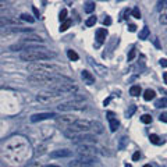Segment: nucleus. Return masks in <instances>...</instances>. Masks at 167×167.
I'll use <instances>...</instances> for the list:
<instances>
[{"mask_svg":"<svg viewBox=\"0 0 167 167\" xmlns=\"http://www.w3.org/2000/svg\"><path fill=\"white\" fill-rule=\"evenodd\" d=\"M71 141L77 145H91V143H96L98 139L94 134H75Z\"/></svg>","mask_w":167,"mask_h":167,"instance_id":"6","label":"nucleus"},{"mask_svg":"<svg viewBox=\"0 0 167 167\" xmlns=\"http://www.w3.org/2000/svg\"><path fill=\"white\" fill-rule=\"evenodd\" d=\"M28 71L32 74H41V75H61V67L52 63H32L28 65Z\"/></svg>","mask_w":167,"mask_h":167,"instance_id":"2","label":"nucleus"},{"mask_svg":"<svg viewBox=\"0 0 167 167\" xmlns=\"http://www.w3.org/2000/svg\"><path fill=\"white\" fill-rule=\"evenodd\" d=\"M96 21H98V20H96V17L92 16V17H89V18L86 20L85 24H86V27H94V25L96 24Z\"/></svg>","mask_w":167,"mask_h":167,"instance_id":"30","label":"nucleus"},{"mask_svg":"<svg viewBox=\"0 0 167 167\" xmlns=\"http://www.w3.org/2000/svg\"><path fill=\"white\" fill-rule=\"evenodd\" d=\"M124 167H131V164H125V166H124Z\"/></svg>","mask_w":167,"mask_h":167,"instance_id":"47","label":"nucleus"},{"mask_svg":"<svg viewBox=\"0 0 167 167\" xmlns=\"http://www.w3.org/2000/svg\"><path fill=\"white\" fill-rule=\"evenodd\" d=\"M43 167H60V166H56V164H48V166H43Z\"/></svg>","mask_w":167,"mask_h":167,"instance_id":"44","label":"nucleus"},{"mask_svg":"<svg viewBox=\"0 0 167 167\" xmlns=\"http://www.w3.org/2000/svg\"><path fill=\"white\" fill-rule=\"evenodd\" d=\"M77 152L78 155H84V156H96L99 153L98 149L94 148L92 145H78Z\"/></svg>","mask_w":167,"mask_h":167,"instance_id":"8","label":"nucleus"},{"mask_svg":"<svg viewBox=\"0 0 167 167\" xmlns=\"http://www.w3.org/2000/svg\"><path fill=\"white\" fill-rule=\"evenodd\" d=\"M13 24H17V20H11L7 17H0V28H6V27Z\"/></svg>","mask_w":167,"mask_h":167,"instance_id":"18","label":"nucleus"},{"mask_svg":"<svg viewBox=\"0 0 167 167\" xmlns=\"http://www.w3.org/2000/svg\"><path fill=\"white\" fill-rule=\"evenodd\" d=\"M141 121H142L143 124H151L152 122V116L151 114H143L142 117H141Z\"/></svg>","mask_w":167,"mask_h":167,"instance_id":"29","label":"nucleus"},{"mask_svg":"<svg viewBox=\"0 0 167 167\" xmlns=\"http://www.w3.org/2000/svg\"><path fill=\"white\" fill-rule=\"evenodd\" d=\"M159 21H160V24H162V25H167V10L164 13H162V14H160Z\"/></svg>","mask_w":167,"mask_h":167,"instance_id":"31","label":"nucleus"},{"mask_svg":"<svg viewBox=\"0 0 167 167\" xmlns=\"http://www.w3.org/2000/svg\"><path fill=\"white\" fill-rule=\"evenodd\" d=\"M71 24H73V21L71 20H65L64 22L61 24V27H60V32H65V31L71 27Z\"/></svg>","mask_w":167,"mask_h":167,"instance_id":"26","label":"nucleus"},{"mask_svg":"<svg viewBox=\"0 0 167 167\" xmlns=\"http://www.w3.org/2000/svg\"><path fill=\"white\" fill-rule=\"evenodd\" d=\"M135 56H137V52H135V49L130 50V53H128V61H132Z\"/></svg>","mask_w":167,"mask_h":167,"instance_id":"35","label":"nucleus"},{"mask_svg":"<svg viewBox=\"0 0 167 167\" xmlns=\"http://www.w3.org/2000/svg\"><path fill=\"white\" fill-rule=\"evenodd\" d=\"M68 156H71V152L68 149H59V151H53L50 153V157H53V159H56V157H68Z\"/></svg>","mask_w":167,"mask_h":167,"instance_id":"15","label":"nucleus"},{"mask_svg":"<svg viewBox=\"0 0 167 167\" xmlns=\"http://www.w3.org/2000/svg\"><path fill=\"white\" fill-rule=\"evenodd\" d=\"M155 91L153 89H146L145 92H143V99L145 100H152V99L155 98Z\"/></svg>","mask_w":167,"mask_h":167,"instance_id":"20","label":"nucleus"},{"mask_svg":"<svg viewBox=\"0 0 167 167\" xmlns=\"http://www.w3.org/2000/svg\"><path fill=\"white\" fill-rule=\"evenodd\" d=\"M143 167H152V166H151V164H145V166H143Z\"/></svg>","mask_w":167,"mask_h":167,"instance_id":"46","label":"nucleus"},{"mask_svg":"<svg viewBox=\"0 0 167 167\" xmlns=\"http://www.w3.org/2000/svg\"><path fill=\"white\" fill-rule=\"evenodd\" d=\"M160 65L167 67V60H166V59H160Z\"/></svg>","mask_w":167,"mask_h":167,"instance_id":"41","label":"nucleus"},{"mask_svg":"<svg viewBox=\"0 0 167 167\" xmlns=\"http://www.w3.org/2000/svg\"><path fill=\"white\" fill-rule=\"evenodd\" d=\"M32 42L38 43V42H43V39L41 36H38V35H25V36L21 38V43H24L27 46H31Z\"/></svg>","mask_w":167,"mask_h":167,"instance_id":"11","label":"nucleus"},{"mask_svg":"<svg viewBox=\"0 0 167 167\" xmlns=\"http://www.w3.org/2000/svg\"><path fill=\"white\" fill-rule=\"evenodd\" d=\"M103 24H105V25H110L111 24V18H110V17L106 16V18L103 20Z\"/></svg>","mask_w":167,"mask_h":167,"instance_id":"38","label":"nucleus"},{"mask_svg":"<svg viewBox=\"0 0 167 167\" xmlns=\"http://www.w3.org/2000/svg\"><path fill=\"white\" fill-rule=\"evenodd\" d=\"M127 145H128V138L127 137H121L120 138V143H118V149L120 151H124Z\"/></svg>","mask_w":167,"mask_h":167,"instance_id":"23","label":"nucleus"},{"mask_svg":"<svg viewBox=\"0 0 167 167\" xmlns=\"http://www.w3.org/2000/svg\"><path fill=\"white\" fill-rule=\"evenodd\" d=\"M139 157H141V153H139V152H135L134 155H132V160H134V162H137Z\"/></svg>","mask_w":167,"mask_h":167,"instance_id":"39","label":"nucleus"},{"mask_svg":"<svg viewBox=\"0 0 167 167\" xmlns=\"http://www.w3.org/2000/svg\"><path fill=\"white\" fill-rule=\"evenodd\" d=\"M81 78L84 79V82H85V84H88V85H92V84L95 82V77L89 73V71H86V70L81 71Z\"/></svg>","mask_w":167,"mask_h":167,"instance_id":"17","label":"nucleus"},{"mask_svg":"<svg viewBox=\"0 0 167 167\" xmlns=\"http://www.w3.org/2000/svg\"><path fill=\"white\" fill-rule=\"evenodd\" d=\"M21 18H22V20H24V21H28L29 24H32L33 21H35V20H33V18H32V17L29 16V14H25V13H24V14H21Z\"/></svg>","mask_w":167,"mask_h":167,"instance_id":"33","label":"nucleus"},{"mask_svg":"<svg viewBox=\"0 0 167 167\" xmlns=\"http://www.w3.org/2000/svg\"><path fill=\"white\" fill-rule=\"evenodd\" d=\"M159 120H160V121H163V122H167V113H162V114H160Z\"/></svg>","mask_w":167,"mask_h":167,"instance_id":"37","label":"nucleus"},{"mask_svg":"<svg viewBox=\"0 0 167 167\" xmlns=\"http://www.w3.org/2000/svg\"><path fill=\"white\" fill-rule=\"evenodd\" d=\"M56 113H36L31 116V121L32 122H38V121H43V120H49V118H57Z\"/></svg>","mask_w":167,"mask_h":167,"instance_id":"10","label":"nucleus"},{"mask_svg":"<svg viewBox=\"0 0 167 167\" xmlns=\"http://www.w3.org/2000/svg\"><path fill=\"white\" fill-rule=\"evenodd\" d=\"M91 131H94L95 134H103V125L99 121H92V128Z\"/></svg>","mask_w":167,"mask_h":167,"instance_id":"19","label":"nucleus"},{"mask_svg":"<svg viewBox=\"0 0 167 167\" xmlns=\"http://www.w3.org/2000/svg\"><path fill=\"white\" fill-rule=\"evenodd\" d=\"M109 102H110V98H109V99H106V100H105V102H103V105H105V106H106V105H107V103H109Z\"/></svg>","mask_w":167,"mask_h":167,"instance_id":"45","label":"nucleus"},{"mask_svg":"<svg viewBox=\"0 0 167 167\" xmlns=\"http://www.w3.org/2000/svg\"><path fill=\"white\" fill-rule=\"evenodd\" d=\"M130 94L132 95V96H139V95H141V86L139 85H132L130 88Z\"/></svg>","mask_w":167,"mask_h":167,"instance_id":"22","label":"nucleus"},{"mask_svg":"<svg viewBox=\"0 0 167 167\" xmlns=\"http://www.w3.org/2000/svg\"><path fill=\"white\" fill-rule=\"evenodd\" d=\"M107 120H109V125H110V131H111V132L117 131L118 125H120V122H118L117 117L114 116V113L109 111V113H107Z\"/></svg>","mask_w":167,"mask_h":167,"instance_id":"12","label":"nucleus"},{"mask_svg":"<svg viewBox=\"0 0 167 167\" xmlns=\"http://www.w3.org/2000/svg\"><path fill=\"white\" fill-rule=\"evenodd\" d=\"M128 29H130V32H135V31H137V25L131 24L130 27H128Z\"/></svg>","mask_w":167,"mask_h":167,"instance_id":"40","label":"nucleus"},{"mask_svg":"<svg viewBox=\"0 0 167 167\" xmlns=\"http://www.w3.org/2000/svg\"><path fill=\"white\" fill-rule=\"evenodd\" d=\"M75 120H77V118L71 117V116H61V117L57 118V121L60 122L61 125H65V128H68V127L71 125V124H73Z\"/></svg>","mask_w":167,"mask_h":167,"instance_id":"16","label":"nucleus"},{"mask_svg":"<svg viewBox=\"0 0 167 167\" xmlns=\"http://www.w3.org/2000/svg\"><path fill=\"white\" fill-rule=\"evenodd\" d=\"M67 56H68V59L70 60H73V61H77L78 59H79V57H78V54L75 53V52H74V50H67Z\"/></svg>","mask_w":167,"mask_h":167,"instance_id":"28","label":"nucleus"},{"mask_svg":"<svg viewBox=\"0 0 167 167\" xmlns=\"http://www.w3.org/2000/svg\"><path fill=\"white\" fill-rule=\"evenodd\" d=\"M163 79H164V84H167V73L163 74Z\"/></svg>","mask_w":167,"mask_h":167,"instance_id":"43","label":"nucleus"},{"mask_svg":"<svg viewBox=\"0 0 167 167\" xmlns=\"http://www.w3.org/2000/svg\"><path fill=\"white\" fill-rule=\"evenodd\" d=\"M132 17H134V18H137V20H139V18H141V11H139L138 7L132 8Z\"/></svg>","mask_w":167,"mask_h":167,"instance_id":"34","label":"nucleus"},{"mask_svg":"<svg viewBox=\"0 0 167 167\" xmlns=\"http://www.w3.org/2000/svg\"><path fill=\"white\" fill-rule=\"evenodd\" d=\"M106 38H107V29L99 28L98 31H96V42H98V46L102 45L103 42L106 41Z\"/></svg>","mask_w":167,"mask_h":167,"instance_id":"13","label":"nucleus"},{"mask_svg":"<svg viewBox=\"0 0 167 167\" xmlns=\"http://www.w3.org/2000/svg\"><path fill=\"white\" fill-rule=\"evenodd\" d=\"M149 139H151V142L153 143V145H160V143H163V141H160L159 135H156V134H151Z\"/></svg>","mask_w":167,"mask_h":167,"instance_id":"24","label":"nucleus"},{"mask_svg":"<svg viewBox=\"0 0 167 167\" xmlns=\"http://www.w3.org/2000/svg\"><path fill=\"white\" fill-rule=\"evenodd\" d=\"M95 6H96V4H95L94 1H86L85 3V13L91 14V13L95 10Z\"/></svg>","mask_w":167,"mask_h":167,"instance_id":"25","label":"nucleus"},{"mask_svg":"<svg viewBox=\"0 0 167 167\" xmlns=\"http://www.w3.org/2000/svg\"><path fill=\"white\" fill-rule=\"evenodd\" d=\"M135 110H137V106H131V107H130V110L127 111V117H131V116L135 113Z\"/></svg>","mask_w":167,"mask_h":167,"instance_id":"36","label":"nucleus"},{"mask_svg":"<svg viewBox=\"0 0 167 167\" xmlns=\"http://www.w3.org/2000/svg\"><path fill=\"white\" fill-rule=\"evenodd\" d=\"M155 106L157 107V109H164V107H167V98H162V99H159V100H156Z\"/></svg>","mask_w":167,"mask_h":167,"instance_id":"21","label":"nucleus"},{"mask_svg":"<svg viewBox=\"0 0 167 167\" xmlns=\"http://www.w3.org/2000/svg\"><path fill=\"white\" fill-rule=\"evenodd\" d=\"M56 56L54 52L46 49V48H39V46H27L20 53V59L22 61H31V63H39L42 60H49Z\"/></svg>","mask_w":167,"mask_h":167,"instance_id":"1","label":"nucleus"},{"mask_svg":"<svg viewBox=\"0 0 167 167\" xmlns=\"http://www.w3.org/2000/svg\"><path fill=\"white\" fill-rule=\"evenodd\" d=\"M92 128V121L89 120H75L71 125L67 128V131L74 132V134H84L85 131H91Z\"/></svg>","mask_w":167,"mask_h":167,"instance_id":"3","label":"nucleus"},{"mask_svg":"<svg viewBox=\"0 0 167 167\" xmlns=\"http://www.w3.org/2000/svg\"><path fill=\"white\" fill-rule=\"evenodd\" d=\"M78 162H81V163H84V164H88V166H91V164L96 163V162H98V159H96V156L78 155Z\"/></svg>","mask_w":167,"mask_h":167,"instance_id":"14","label":"nucleus"},{"mask_svg":"<svg viewBox=\"0 0 167 167\" xmlns=\"http://www.w3.org/2000/svg\"><path fill=\"white\" fill-rule=\"evenodd\" d=\"M149 36V28L148 27H145V28H142V31L139 32V39H146V38Z\"/></svg>","mask_w":167,"mask_h":167,"instance_id":"27","label":"nucleus"},{"mask_svg":"<svg viewBox=\"0 0 167 167\" xmlns=\"http://www.w3.org/2000/svg\"><path fill=\"white\" fill-rule=\"evenodd\" d=\"M33 13H35V16L39 18V11H38V8H36V7H33Z\"/></svg>","mask_w":167,"mask_h":167,"instance_id":"42","label":"nucleus"},{"mask_svg":"<svg viewBox=\"0 0 167 167\" xmlns=\"http://www.w3.org/2000/svg\"><path fill=\"white\" fill-rule=\"evenodd\" d=\"M57 109L60 111H82L86 109V105L78 100H68V102L60 103Z\"/></svg>","mask_w":167,"mask_h":167,"instance_id":"4","label":"nucleus"},{"mask_svg":"<svg viewBox=\"0 0 167 167\" xmlns=\"http://www.w3.org/2000/svg\"><path fill=\"white\" fill-rule=\"evenodd\" d=\"M59 20H60L61 22H64V21L67 20V10H65V8H63V10L60 11V17H59Z\"/></svg>","mask_w":167,"mask_h":167,"instance_id":"32","label":"nucleus"},{"mask_svg":"<svg viewBox=\"0 0 167 167\" xmlns=\"http://www.w3.org/2000/svg\"><path fill=\"white\" fill-rule=\"evenodd\" d=\"M78 89V86L74 84V82H64V84H56V85H52L49 88L50 92H56V94L64 95V94H71V92H75Z\"/></svg>","mask_w":167,"mask_h":167,"instance_id":"5","label":"nucleus"},{"mask_svg":"<svg viewBox=\"0 0 167 167\" xmlns=\"http://www.w3.org/2000/svg\"><path fill=\"white\" fill-rule=\"evenodd\" d=\"M20 32H31V28H24V27H6V28H0V38L13 35V33H20Z\"/></svg>","mask_w":167,"mask_h":167,"instance_id":"7","label":"nucleus"},{"mask_svg":"<svg viewBox=\"0 0 167 167\" xmlns=\"http://www.w3.org/2000/svg\"><path fill=\"white\" fill-rule=\"evenodd\" d=\"M88 63L91 64V67L95 70V73L98 74V75L105 77V75L107 74V68H106V67H103V65H100L99 63H96V60H94L92 57H88Z\"/></svg>","mask_w":167,"mask_h":167,"instance_id":"9","label":"nucleus"}]
</instances>
